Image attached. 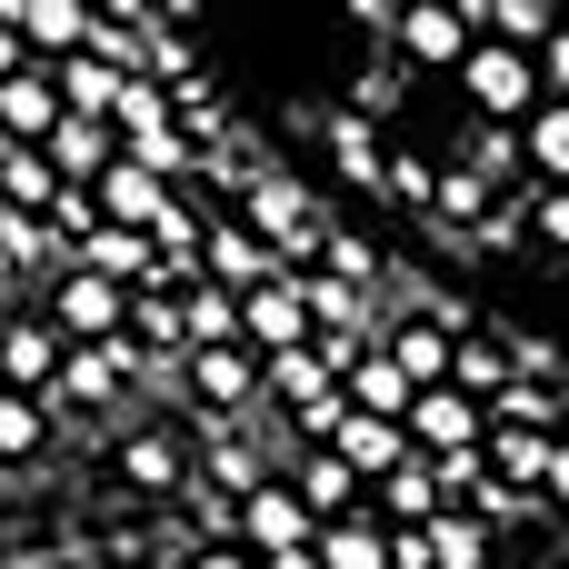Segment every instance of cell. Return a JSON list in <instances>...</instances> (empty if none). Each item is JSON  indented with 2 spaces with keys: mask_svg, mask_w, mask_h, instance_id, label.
Returning a JSON list of instances; mask_svg holds the SVG:
<instances>
[{
  "mask_svg": "<svg viewBox=\"0 0 569 569\" xmlns=\"http://www.w3.org/2000/svg\"><path fill=\"white\" fill-rule=\"evenodd\" d=\"M460 320H470V310H450V300H410V310L380 320L370 350H380V360L400 370V390L420 400V390H450V330H460Z\"/></svg>",
  "mask_w": 569,
  "mask_h": 569,
  "instance_id": "obj_1",
  "label": "cell"
},
{
  "mask_svg": "<svg viewBox=\"0 0 569 569\" xmlns=\"http://www.w3.org/2000/svg\"><path fill=\"white\" fill-rule=\"evenodd\" d=\"M450 80L470 90V110H480L490 130H520V120L550 100V90H540V70H530V50H500V40H470Z\"/></svg>",
  "mask_w": 569,
  "mask_h": 569,
  "instance_id": "obj_2",
  "label": "cell"
},
{
  "mask_svg": "<svg viewBox=\"0 0 569 569\" xmlns=\"http://www.w3.org/2000/svg\"><path fill=\"white\" fill-rule=\"evenodd\" d=\"M170 370H180V400H190L210 430H250V420H260V400H250V370H260V360H250V350H180Z\"/></svg>",
  "mask_w": 569,
  "mask_h": 569,
  "instance_id": "obj_3",
  "label": "cell"
},
{
  "mask_svg": "<svg viewBox=\"0 0 569 569\" xmlns=\"http://www.w3.org/2000/svg\"><path fill=\"white\" fill-rule=\"evenodd\" d=\"M40 320L60 330V350H100V340H120L130 290H110V280H90V270H60L50 300H40Z\"/></svg>",
  "mask_w": 569,
  "mask_h": 569,
  "instance_id": "obj_4",
  "label": "cell"
},
{
  "mask_svg": "<svg viewBox=\"0 0 569 569\" xmlns=\"http://www.w3.org/2000/svg\"><path fill=\"white\" fill-rule=\"evenodd\" d=\"M110 480L140 490V500H180V490H190V440H180L170 420L120 430V440H110Z\"/></svg>",
  "mask_w": 569,
  "mask_h": 569,
  "instance_id": "obj_5",
  "label": "cell"
},
{
  "mask_svg": "<svg viewBox=\"0 0 569 569\" xmlns=\"http://www.w3.org/2000/svg\"><path fill=\"white\" fill-rule=\"evenodd\" d=\"M190 280H210V290H260V280H280V250L270 240H250L240 220H200V260H190Z\"/></svg>",
  "mask_w": 569,
  "mask_h": 569,
  "instance_id": "obj_6",
  "label": "cell"
},
{
  "mask_svg": "<svg viewBox=\"0 0 569 569\" xmlns=\"http://www.w3.org/2000/svg\"><path fill=\"white\" fill-rule=\"evenodd\" d=\"M240 350H250V360L310 350V310H300V280H290V270L260 280V290H240Z\"/></svg>",
  "mask_w": 569,
  "mask_h": 569,
  "instance_id": "obj_7",
  "label": "cell"
},
{
  "mask_svg": "<svg viewBox=\"0 0 569 569\" xmlns=\"http://www.w3.org/2000/svg\"><path fill=\"white\" fill-rule=\"evenodd\" d=\"M290 280H300L310 340H380V320H390L380 290H350V280H320V270H290Z\"/></svg>",
  "mask_w": 569,
  "mask_h": 569,
  "instance_id": "obj_8",
  "label": "cell"
},
{
  "mask_svg": "<svg viewBox=\"0 0 569 569\" xmlns=\"http://www.w3.org/2000/svg\"><path fill=\"white\" fill-rule=\"evenodd\" d=\"M480 400H460V390H420L410 410H400V440H410V460H450V450H480Z\"/></svg>",
  "mask_w": 569,
  "mask_h": 569,
  "instance_id": "obj_9",
  "label": "cell"
},
{
  "mask_svg": "<svg viewBox=\"0 0 569 569\" xmlns=\"http://www.w3.org/2000/svg\"><path fill=\"white\" fill-rule=\"evenodd\" d=\"M390 50H400L410 70H460L470 20H460L450 0H410V10H390Z\"/></svg>",
  "mask_w": 569,
  "mask_h": 569,
  "instance_id": "obj_10",
  "label": "cell"
},
{
  "mask_svg": "<svg viewBox=\"0 0 569 569\" xmlns=\"http://www.w3.org/2000/svg\"><path fill=\"white\" fill-rule=\"evenodd\" d=\"M510 380H520V340H500V330H480V320H460V330H450V390L490 410V400H500Z\"/></svg>",
  "mask_w": 569,
  "mask_h": 569,
  "instance_id": "obj_11",
  "label": "cell"
},
{
  "mask_svg": "<svg viewBox=\"0 0 569 569\" xmlns=\"http://www.w3.org/2000/svg\"><path fill=\"white\" fill-rule=\"evenodd\" d=\"M50 370H60V330H50L40 310H10V320H0V390L40 400V390H50Z\"/></svg>",
  "mask_w": 569,
  "mask_h": 569,
  "instance_id": "obj_12",
  "label": "cell"
},
{
  "mask_svg": "<svg viewBox=\"0 0 569 569\" xmlns=\"http://www.w3.org/2000/svg\"><path fill=\"white\" fill-rule=\"evenodd\" d=\"M50 130H60V90H50L40 60H20V70L0 80V150H40Z\"/></svg>",
  "mask_w": 569,
  "mask_h": 569,
  "instance_id": "obj_13",
  "label": "cell"
},
{
  "mask_svg": "<svg viewBox=\"0 0 569 569\" xmlns=\"http://www.w3.org/2000/svg\"><path fill=\"white\" fill-rule=\"evenodd\" d=\"M170 210V180H150V170H130V160H110L100 180H90V220L100 230H150Z\"/></svg>",
  "mask_w": 569,
  "mask_h": 569,
  "instance_id": "obj_14",
  "label": "cell"
},
{
  "mask_svg": "<svg viewBox=\"0 0 569 569\" xmlns=\"http://www.w3.org/2000/svg\"><path fill=\"white\" fill-rule=\"evenodd\" d=\"M330 390H340V380L320 370V350H280V360H260V370H250V400H260V410H280V420H300V410H310V400H330Z\"/></svg>",
  "mask_w": 569,
  "mask_h": 569,
  "instance_id": "obj_15",
  "label": "cell"
},
{
  "mask_svg": "<svg viewBox=\"0 0 569 569\" xmlns=\"http://www.w3.org/2000/svg\"><path fill=\"white\" fill-rule=\"evenodd\" d=\"M290 500L310 510V530H330V520H360V500H370V490H360L330 450H300V460H290Z\"/></svg>",
  "mask_w": 569,
  "mask_h": 569,
  "instance_id": "obj_16",
  "label": "cell"
},
{
  "mask_svg": "<svg viewBox=\"0 0 569 569\" xmlns=\"http://www.w3.org/2000/svg\"><path fill=\"white\" fill-rule=\"evenodd\" d=\"M330 460H340V470L370 490V480H390V470L410 460V440H400L390 420H360V410H340V430H330Z\"/></svg>",
  "mask_w": 569,
  "mask_h": 569,
  "instance_id": "obj_17",
  "label": "cell"
},
{
  "mask_svg": "<svg viewBox=\"0 0 569 569\" xmlns=\"http://www.w3.org/2000/svg\"><path fill=\"white\" fill-rule=\"evenodd\" d=\"M170 310H180V350H240V300H230V290L180 280V290H170Z\"/></svg>",
  "mask_w": 569,
  "mask_h": 569,
  "instance_id": "obj_18",
  "label": "cell"
},
{
  "mask_svg": "<svg viewBox=\"0 0 569 569\" xmlns=\"http://www.w3.org/2000/svg\"><path fill=\"white\" fill-rule=\"evenodd\" d=\"M420 550H430V569H490L500 560V530L470 520V510H430L420 520Z\"/></svg>",
  "mask_w": 569,
  "mask_h": 569,
  "instance_id": "obj_19",
  "label": "cell"
},
{
  "mask_svg": "<svg viewBox=\"0 0 569 569\" xmlns=\"http://www.w3.org/2000/svg\"><path fill=\"white\" fill-rule=\"evenodd\" d=\"M510 140H520V170H530V190H560V180H569V110H560V100H540V110H530Z\"/></svg>",
  "mask_w": 569,
  "mask_h": 569,
  "instance_id": "obj_20",
  "label": "cell"
},
{
  "mask_svg": "<svg viewBox=\"0 0 569 569\" xmlns=\"http://www.w3.org/2000/svg\"><path fill=\"white\" fill-rule=\"evenodd\" d=\"M60 450V420L40 410V400H20V390H0V470H40Z\"/></svg>",
  "mask_w": 569,
  "mask_h": 569,
  "instance_id": "obj_21",
  "label": "cell"
},
{
  "mask_svg": "<svg viewBox=\"0 0 569 569\" xmlns=\"http://www.w3.org/2000/svg\"><path fill=\"white\" fill-rule=\"evenodd\" d=\"M120 80H130V70H110V60H90V50H80V60H60V70H50V90H60V120H110Z\"/></svg>",
  "mask_w": 569,
  "mask_h": 569,
  "instance_id": "obj_22",
  "label": "cell"
},
{
  "mask_svg": "<svg viewBox=\"0 0 569 569\" xmlns=\"http://www.w3.org/2000/svg\"><path fill=\"white\" fill-rule=\"evenodd\" d=\"M340 410H360V420H390V430H400V410H410V390H400V370H390L380 350H360V360L340 370Z\"/></svg>",
  "mask_w": 569,
  "mask_h": 569,
  "instance_id": "obj_23",
  "label": "cell"
},
{
  "mask_svg": "<svg viewBox=\"0 0 569 569\" xmlns=\"http://www.w3.org/2000/svg\"><path fill=\"white\" fill-rule=\"evenodd\" d=\"M490 430H540V440H560V380H540V370H520L490 410H480Z\"/></svg>",
  "mask_w": 569,
  "mask_h": 569,
  "instance_id": "obj_24",
  "label": "cell"
},
{
  "mask_svg": "<svg viewBox=\"0 0 569 569\" xmlns=\"http://www.w3.org/2000/svg\"><path fill=\"white\" fill-rule=\"evenodd\" d=\"M310 560L320 569H390V530L380 520H330V530H310Z\"/></svg>",
  "mask_w": 569,
  "mask_h": 569,
  "instance_id": "obj_25",
  "label": "cell"
},
{
  "mask_svg": "<svg viewBox=\"0 0 569 569\" xmlns=\"http://www.w3.org/2000/svg\"><path fill=\"white\" fill-rule=\"evenodd\" d=\"M490 210H500V190H490V180H470L460 160L430 180V220H440V230H490Z\"/></svg>",
  "mask_w": 569,
  "mask_h": 569,
  "instance_id": "obj_26",
  "label": "cell"
},
{
  "mask_svg": "<svg viewBox=\"0 0 569 569\" xmlns=\"http://www.w3.org/2000/svg\"><path fill=\"white\" fill-rule=\"evenodd\" d=\"M0 210H20V220H50L60 210V180H50L40 150H0Z\"/></svg>",
  "mask_w": 569,
  "mask_h": 569,
  "instance_id": "obj_27",
  "label": "cell"
},
{
  "mask_svg": "<svg viewBox=\"0 0 569 569\" xmlns=\"http://www.w3.org/2000/svg\"><path fill=\"white\" fill-rule=\"evenodd\" d=\"M80 50L110 60V70H140L150 60V10H90V40Z\"/></svg>",
  "mask_w": 569,
  "mask_h": 569,
  "instance_id": "obj_28",
  "label": "cell"
},
{
  "mask_svg": "<svg viewBox=\"0 0 569 569\" xmlns=\"http://www.w3.org/2000/svg\"><path fill=\"white\" fill-rule=\"evenodd\" d=\"M100 130H110V140H150V130H170V90H160V80H140V70H130V80H120V100H110V120H100Z\"/></svg>",
  "mask_w": 569,
  "mask_h": 569,
  "instance_id": "obj_29",
  "label": "cell"
},
{
  "mask_svg": "<svg viewBox=\"0 0 569 569\" xmlns=\"http://www.w3.org/2000/svg\"><path fill=\"white\" fill-rule=\"evenodd\" d=\"M320 130H330V160H340L350 180H370V190H380V160H390V150H380V130H370V120H350V110H320Z\"/></svg>",
  "mask_w": 569,
  "mask_h": 569,
  "instance_id": "obj_30",
  "label": "cell"
},
{
  "mask_svg": "<svg viewBox=\"0 0 569 569\" xmlns=\"http://www.w3.org/2000/svg\"><path fill=\"white\" fill-rule=\"evenodd\" d=\"M370 490H380V510H390L380 530H420V520L440 510V490H430V470H420V460H400V470H390V480H370Z\"/></svg>",
  "mask_w": 569,
  "mask_h": 569,
  "instance_id": "obj_31",
  "label": "cell"
},
{
  "mask_svg": "<svg viewBox=\"0 0 569 569\" xmlns=\"http://www.w3.org/2000/svg\"><path fill=\"white\" fill-rule=\"evenodd\" d=\"M460 170H470V180H490V190H510V170H520V140L480 120V130H470V150H460Z\"/></svg>",
  "mask_w": 569,
  "mask_h": 569,
  "instance_id": "obj_32",
  "label": "cell"
},
{
  "mask_svg": "<svg viewBox=\"0 0 569 569\" xmlns=\"http://www.w3.org/2000/svg\"><path fill=\"white\" fill-rule=\"evenodd\" d=\"M430 180H440V160H380V190L400 210H430Z\"/></svg>",
  "mask_w": 569,
  "mask_h": 569,
  "instance_id": "obj_33",
  "label": "cell"
},
{
  "mask_svg": "<svg viewBox=\"0 0 569 569\" xmlns=\"http://www.w3.org/2000/svg\"><path fill=\"white\" fill-rule=\"evenodd\" d=\"M170 569H260V560H250L240 540H190V550H180Z\"/></svg>",
  "mask_w": 569,
  "mask_h": 569,
  "instance_id": "obj_34",
  "label": "cell"
},
{
  "mask_svg": "<svg viewBox=\"0 0 569 569\" xmlns=\"http://www.w3.org/2000/svg\"><path fill=\"white\" fill-rule=\"evenodd\" d=\"M390 100H400V70H370V80H360V100H350V120H380Z\"/></svg>",
  "mask_w": 569,
  "mask_h": 569,
  "instance_id": "obj_35",
  "label": "cell"
},
{
  "mask_svg": "<svg viewBox=\"0 0 569 569\" xmlns=\"http://www.w3.org/2000/svg\"><path fill=\"white\" fill-rule=\"evenodd\" d=\"M20 70V40H10V10H0V80Z\"/></svg>",
  "mask_w": 569,
  "mask_h": 569,
  "instance_id": "obj_36",
  "label": "cell"
},
{
  "mask_svg": "<svg viewBox=\"0 0 569 569\" xmlns=\"http://www.w3.org/2000/svg\"><path fill=\"white\" fill-rule=\"evenodd\" d=\"M260 569H320V560H310V550H280V560H260Z\"/></svg>",
  "mask_w": 569,
  "mask_h": 569,
  "instance_id": "obj_37",
  "label": "cell"
},
{
  "mask_svg": "<svg viewBox=\"0 0 569 569\" xmlns=\"http://www.w3.org/2000/svg\"><path fill=\"white\" fill-rule=\"evenodd\" d=\"M120 569H150V560H120Z\"/></svg>",
  "mask_w": 569,
  "mask_h": 569,
  "instance_id": "obj_38",
  "label": "cell"
}]
</instances>
